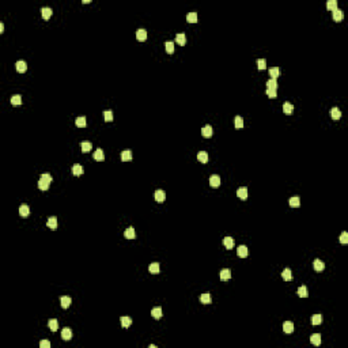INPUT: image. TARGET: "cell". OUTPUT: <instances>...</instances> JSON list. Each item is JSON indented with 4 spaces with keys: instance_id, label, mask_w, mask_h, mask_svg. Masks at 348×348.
I'll return each mask as SVG.
<instances>
[{
    "instance_id": "obj_1",
    "label": "cell",
    "mask_w": 348,
    "mask_h": 348,
    "mask_svg": "<svg viewBox=\"0 0 348 348\" xmlns=\"http://www.w3.org/2000/svg\"><path fill=\"white\" fill-rule=\"evenodd\" d=\"M210 185L212 186V188H219V186H220V177L216 175V174L211 175V177H210Z\"/></svg>"
},
{
    "instance_id": "obj_2",
    "label": "cell",
    "mask_w": 348,
    "mask_h": 348,
    "mask_svg": "<svg viewBox=\"0 0 348 348\" xmlns=\"http://www.w3.org/2000/svg\"><path fill=\"white\" fill-rule=\"evenodd\" d=\"M46 226L50 229V230H56L57 229V218L56 216H50L46 222Z\"/></svg>"
},
{
    "instance_id": "obj_3",
    "label": "cell",
    "mask_w": 348,
    "mask_h": 348,
    "mask_svg": "<svg viewBox=\"0 0 348 348\" xmlns=\"http://www.w3.org/2000/svg\"><path fill=\"white\" fill-rule=\"evenodd\" d=\"M212 133H214V131H212V127H211V125H205V127L201 128V135H203L204 137H211Z\"/></svg>"
},
{
    "instance_id": "obj_4",
    "label": "cell",
    "mask_w": 348,
    "mask_h": 348,
    "mask_svg": "<svg viewBox=\"0 0 348 348\" xmlns=\"http://www.w3.org/2000/svg\"><path fill=\"white\" fill-rule=\"evenodd\" d=\"M30 214V208L29 205H26V204H22L21 207H19V215L22 216V218H27Z\"/></svg>"
},
{
    "instance_id": "obj_5",
    "label": "cell",
    "mask_w": 348,
    "mask_h": 348,
    "mask_svg": "<svg viewBox=\"0 0 348 348\" xmlns=\"http://www.w3.org/2000/svg\"><path fill=\"white\" fill-rule=\"evenodd\" d=\"M237 254H238V257H241V258L248 257V248H246L245 245L238 246V249H237Z\"/></svg>"
},
{
    "instance_id": "obj_6",
    "label": "cell",
    "mask_w": 348,
    "mask_h": 348,
    "mask_svg": "<svg viewBox=\"0 0 348 348\" xmlns=\"http://www.w3.org/2000/svg\"><path fill=\"white\" fill-rule=\"evenodd\" d=\"M61 339L65 340V341L71 340L72 339V330L68 329V328H64V329L61 330Z\"/></svg>"
},
{
    "instance_id": "obj_7",
    "label": "cell",
    "mask_w": 348,
    "mask_h": 348,
    "mask_svg": "<svg viewBox=\"0 0 348 348\" xmlns=\"http://www.w3.org/2000/svg\"><path fill=\"white\" fill-rule=\"evenodd\" d=\"M237 196H238L241 200H246L248 199V188H238V190H237Z\"/></svg>"
},
{
    "instance_id": "obj_8",
    "label": "cell",
    "mask_w": 348,
    "mask_h": 348,
    "mask_svg": "<svg viewBox=\"0 0 348 348\" xmlns=\"http://www.w3.org/2000/svg\"><path fill=\"white\" fill-rule=\"evenodd\" d=\"M313 267H314V269H316V272H322L325 269V264L322 263L321 260H314V263H313Z\"/></svg>"
},
{
    "instance_id": "obj_9",
    "label": "cell",
    "mask_w": 348,
    "mask_h": 348,
    "mask_svg": "<svg viewBox=\"0 0 348 348\" xmlns=\"http://www.w3.org/2000/svg\"><path fill=\"white\" fill-rule=\"evenodd\" d=\"M332 15H333V19L336 22H341L343 18H344V14H343V11H341V10H339V8H336L335 11H332Z\"/></svg>"
},
{
    "instance_id": "obj_10",
    "label": "cell",
    "mask_w": 348,
    "mask_h": 348,
    "mask_svg": "<svg viewBox=\"0 0 348 348\" xmlns=\"http://www.w3.org/2000/svg\"><path fill=\"white\" fill-rule=\"evenodd\" d=\"M330 117L333 118L335 121L340 120V117H341V112H340L339 108H332V109H330Z\"/></svg>"
},
{
    "instance_id": "obj_11",
    "label": "cell",
    "mask_w": 348,
    "mask_h": 348,
    "mask_svg": "<svg viewBox=\"0 0 348 348\" xmlns=\"http://www.w3.org/2000/svg\"><path fill=\"white\" fill-rule=\"evenodd\" d=\"M121 161L122 162H128V161H132V151L131 150H125L121 152Z\"/></svg>"
},
{
    "instance_id": "obj_12",
    "label": "cell",
    "mask_w": 348,
    "mask_h": 348,
    "mask_svg": "<svg viewBox=\"0 0 348 348\" xmlns=\"http://www.w3.org/2000/svg\"><path fill=\"white\" fill-rule=\"evenodd\" d=\"M15 67H16V71L21 72V74L27 69V64H26V61H23V60H19V61H16Z\"/></svg>"
},
{
    "instance_id": "obj_13",
    "label": "cell",
    "mask_w": 348,
    "mask_h": 348,
    "mask_svg": "<svg viewBox=\"0 0 348 348\" xmlns=\"http://www.w3.org/2000/svg\"><path fill=\"white\" fill-rule=\"evenodd\" d=\"M124 237H125V238H127V239H133V238H135V237H136L135 229H133L132 226H131V227H128L127 230L124 231Z\"/></svg>"
},
{
    "instance_id": "obj_14",
    "label": "cell",
    "mask_w": 348,
    "mask_h": 348,
    "mask_svg": "<svg viewBox=\"0 0 348 348\" xmlns=\"http://www.w3.org/2000/svg\"><path fill=\"white\" fill-rule=\"evenodd\" d=\"M200 302L203 305H210L211 303V294L210 292H204L200 295Z\"/></svg>"
},
{
    "instance_id": "obj_15",
    "label": "cell",
    "mask_w": 348,
    "mask_h": 348,
    "mask_svg": "<svg viewBox=\"0 0 348 348\" xmlns=\"http://www.w3.org/2000/svg\"><path fill=\"white\" fill-rule=\"evenodd\" d=\"M93 156H94V159L95 161H103L105 159V154H103V150L102 148H97V151H95L94 154H93Z\"/></svg>"
},
{
    "instance_id": "obj_16",
    "label": "cell",
    "mask_w": 348,
    "mask_h": 348,
    "mask_svg": "<svg viewBox=\"0 0 348 348\" xmlns=\"http://www.w3.org/2000/svg\"><path fill=\"white\" fill-rule=\"evenodd\" d=\"M155 200L158 201V203H163V201L166 200V193L163 192V190H156L155 192Z\"/></svg>"
},
{
    "instance_id": "obj_17",
    "label": "cell",
    "mask_w": 348,
    "mask_h": 348,
    "mask_svg": "<svg viewBox=\"0 0 348 348\" xmlns=\"http://www.w3.org/2000/svg\"><path fill=\"white\" fill-rule=\"evenodd\" d=\"M120 321H121V326L125 328V329H127V328H129L131 324H132V318H131V317H127V316L121 317Z\"/></svg>"
},
{
    "instance_id": "obj_18",
    "label": "cell",
    "mask_w": 348,
    "mask_h": 348,
    "mask_svg": "<svg viewBox=\"0 0 348 348\" xmlns=\"http://www.w3.org/2000/svg\"><path fill=\"white\" fill-rule=\"evenodd\" d=\"M136 38H137L139 41H146V38H147V31H146L144 29H139L137 31H136Z\"/></svg>"
},
{
    "instance_id": "obj_19",
    "label": "cell",
    "mask_w": 348,
    "mask_h": 348,
    "mask_svg": "<svg viewBox=\"0 0 348 348\" xmlns=\"http://www.w3.org/2000/svg\"><path fill=\"white\" fill-rule=\"evenodd\" d=\"M151 316L154 317L155 320H159L161 317L163 316V313H162V309L161 307H154L152 310H151Z\"/></svg>"
},
{
    "instance_id": "obj_20",
    "label": "cell",
    "mask_w": 348,
    "mask_h": 348,
    "mask_svg": "<svg viewBox=\"0 0 348 348\" xmlns=\"http://www.w3.org/2000/svg\"><path fill=\"white\" fill-rule=\"evenodd\" d=\"M231 277V271L230 269H222L220 271V280H223V282H226V280H229Z\"/></svg>"
},
{
    "instance_id": "obj_21",
    "label": "cell",
    "mask_w": 348,
    "mask_h": 348,
    "mask_svg": "<svg viewBox=\"0 0 348 348\" xmlns=\"http://www.w3.org/2000/svg\"><path fill=\"white\" fill-rule=\"evenodd\" d=\"M310 341L313 345H320L321 344V335L320 333H314L310 336Z\"/></svg>"
},
{
    "instance_id": "obj_22",
    "label": "cell",
    "mask_w": 348,
    "mask_h": 348,
    "mask_svg": "<svg viewBox=\"0 0 348 348\" xmlns=\"http://www.w3.org/2000/svg\"><path fill=\"white\" fill-rule=\"evenodd\" d=\"M290 207H292V208H298L299 205H301V199L298 197V196H294V197L290 199Z\"/></svg>"
},
{
    "instance_id": "obj_23",
    "label": "cell",
    "mask_w": 348,
    "mask_h": 348,
    "mask_svg": "<svg viewBox=\"0 0 348 348\" xmlns=\"http://www.w3.org/2000/svg\"><path fill=\"white\" fill-rule=\"evenodd\" d=\"M80 148H82V152H90L93 148L91 142H82L80 143Z\"/></svg>"
},
{
    "instance_id": "obj_24",
    "label": "cell",
    "mask_w": 348,
    "mask_h": 348,
    "mask_svg": "<svg viewBox=\"0 0 348 348\" xmlns=\"http://www.w3.org/2000/svg\"><path fill=\"white\" fill-rule=\"evenodd\" d=\"M283 330L286 333H292L294 332V324L291 321H286L283 324Z\"/></svg>"
},
{
    "instance_id": "obj_25",
    "label": "cell",
    "mask_w": 348,
    "mask_h": 348,
    "mask_svg": "<svg viewBox=\"0 0 348 348\" xmlns=\"http://www.w3.org/2000/svg\"><path fill=\"white\" fill-rule=\"evenodd\" d=\"M175 42H177L178 45H181V46H184V45L186 44V37L184 33H180V34H177L175 36Z\"/></svg>"
},
{
    "instance_id": "obj_26",
    "label": "cell",
    "mask_w": 348,
    "mask_h": 348,
    "mask_svg": "<svg viewBox=\"0 0 348 348\" xmlns=\"http://www.w3.org/2000/svg\"><path fill=\"white\" fill-rule=\"evenodd\" d=\"M223 245L227 249H233L234 248V239L231 237H224L223 238Z\"/></svg>"
},
{
    "instance_id": "obj_27",
    "label": "cell",
    "mask_w": 348,
    "mask_h": 348,
    "mask_svg": "<svg viewBox=\"0 0 348 348\" xmlns=\"http://www.w3.org/2000/svg\"><path fill=\"white\" fill-rule=\"evenodd\" d=\"M83 167L80 165H74V167H72V174H74L75 177H80L83 174Z\"/></svg>"
},
{
    "instance_id": "obj_28",
    "label": "cell",
    "mask_w": 348,
    "mask_h": 348,
    "mask_svg": "<svg viewBox=\"0 0 348 348\" xmlns=\"http://www.w3.org/2000/svg\"><path fill=\"white\" fill-rule=\"evenodd\" d=\"M75 124H76V127H79V128H84L86 125H87L86 117H84V116H80V117H78L76 120H75Z\"/></svg>"
},
{
    "instance_id": "obj_29",
    "label": "cell",
    "mask_w": 348,
    "mask_h": 348,
    "mask_svg": "<svg viewBox=\"0 0 348 348\" xmlns=\"http://www.w3.org/2000/svg\"><path fill=\"white\" fill-rule=\"evenodd\" d=\"M60 302H61V307L63 309H68V307L71 306V298L69 296H61V299H60Z\"/></svg>"
},
{
    "instance_id": "obj_30",
    "label": "cell",
    "mask_w": 348,
    "mask_h": 348,
    "mask_svg": "<svg viewBox=\"0 0 348 348\" xmlns=\"http://www.w3.org/2000/svg\"><path fill=\"white\" fill-rule=\"evenodd\" d=\"M41 15H42V18H44V19H49L50 16H52V10H50L49 7H42V8H41Z\"/></svg>"
},
{
    "instance_id": "obj_31",
    "label": "cell",
    "mask_w": 348,
    "mask_h": 348,
    "mask_svg": "<svg viewBox=\"0 0 348 348\" xmlns=\"http://www.w3.org/2000/svg\"><path fill=\"white\" fill-rule=\"evenodd\" d=\"M48 326H49V329L52 330V332H56L57 329H59V321H57L56 318L55 320H49V322H48Z\"/></svg>"
},
{
    "instance_id": "obj_32",
    "label": "cell",
    "mask_w": 348,
    "mask_h": 348,
    "mask_svg": "<svg viewBox=\"0 0 348 348\" xmlns=\"http://www.w3.org/2000/svg\"><path fill=\"white\" fill-rule=\"evenodd\" d=\"M197 159L200 161L201 163H207L208 162V154H207L205 151H200V152L197 154Z\"/></svg>"
},
{
    "instance_id": "obj_33",
    "label": "cell",
    "mask_w": 348,
    "mask_h": 348,
    "mask_svg": "<svg viewBox=\"0 0 348 348\" xmlns=\"http://www.w3.org/2000/svg\"><path fill=\"white\" fill-rule=\"evenodd\" d=\"M269 75H271V79H276L279 75H280V68L279 67H273L269 69Z\"/></svg>"
},
{
    "instance_id": "obj_34",
    "label": "cell",
    "mask_w": 348,
    "mask_h": 348,
    "mask_svg": "<svg viewBox=\"0 0 348 348\" xmlns=\"http://www.w3.org/2000/svg\"><path fill=\"white\" fill-rule=\"evenodd\" d=\"M282 277H283L286 282H290L292 279V275H291V269L290 268H286L283 272H282Z\"/></svg>"
},
{
    "instance_id": "obj_35",
    "label": "cell",
    "mask_w": 348,
    "mask_h": 348,
    "mask_svg": "<svg viewBox=\"0 0 348 348\" xmlns=\"http://www.w3.org/2000/svg\"><path fill=\"white\" fill-rule=\"evenodd\" d=\"M283 112L286 113V114H291V113L294 112V106H292L290 102H284L283 103Z\"/></svg>"
},
{
    "instance_id": "obj_36",
    "label": "cell",
    "mask_w": 348,
    "mask_h": 348,
    "mask_svg": "<svg viewBox=\"0 0 348 348\" xmlns=\"http://www.w3.org/2000/svg\"><path fill=\"white\" fill-rule=\"evenodd\" d=\"M148 271H150L152 275H158V273H159V264L152 263L150 267H148Z\"/></svg>"
},
{
    "instance_id": "obj_37",
    "label": "cell",
    "mask_w": 348,
    "mask_h": 348,
    "mask_svg": "<svg viewBox=\"0 0 348 348\" xmlns=\"http://www.w3.org/2000/svg\"><path fill=\"white\" fill-rule=\"evenodd\" d=\"M186 21H188L189 23H196V22H197V14H196V12H189V14L186 15Z\"/></svg>"
},
{
    "instance_id": "obj_38",
    "label": "cell",
    "mask_w": 348,
    "mask_h": 348,
    "mask_svg": "<svg viewBox=\"0 0 348 348\" xmlns=\"http://www.w3.org/2000/svg\"><path fill=\"white\" fill-rule=\"evenodd\" d=\"M298 295L301 296V298H307L309 296V294H307V287L306 286H301L298 288Z\"/></svg>"
},
{
    "instance_id": "obj_39",
    "label": "cell",
    "mask_w": 348,
    "mask_h": 348,
    "mask_svg": "<svg viewBox=\"0 0 348 348\" xmlns=\"http://www.w3.org/2000/svg\"><path fill=\"white\" fill-rule=\"evenodd\" d=\"M49 185H50V182H48V181L42 180V178L38 181V188L41 189V190H48V189H49Z\"/></svg>"
},
{
    "instance_id": "obj_40",
    "label": "cell",
    "mask_w": 348,
    "mask_h": 348,
    "mask_svg": "<svg viewBox=\"0 0 348 348\" xmlns=\"http://www.w3.org/2000/svg\"><path fill=\"white\" fill-rule=\"evenodd\" d=\"M322 322V316L321 314H314L311 317V324L313 325H320Z\"/></svg>"
},
{
    "instance_id": "obj_41",
    "label": "cell",
    "mask_w": 348,
    "mask_h": 348,
    "mask_svg": "<svg viewBox=\"0 0 348 348\" xmlns=\"http://www.w3.org/2000/svg\"><path fill=\"white\" fill-rule=\"evenodd\" d=\"M11 103H12V105H15V106L21 105V103H22V97L19 94H16V95H14V97H11Z\"/></svg>"
},
{
    "instance_id": "obj_42",
    "label": "cell",
    "mask_w": 348,
    "mask_h": 348,
    "mask_svg": "<svg viewBox=\"0 0 348 348\" xmlns=\"http://www.w3.org/2000/svg\"><path fill=\"white\" fill-rule=\"evenodd\" d=\"M326 8L330 10V11H335L337 8V0H329L326 3Z\"/></svg>"
},
{
    "instance_id": "obj_43",
    "label": "cell",
    "mask_w": 348,
    "mask_h": 348,
    "mask_svg": "<svg viewBox=\"0 0 348 348\" xmlns=\"http://www.w3.org/2000/svg\"><path fill=\"white\" fill-rule=\"evenodd\" d=\"M103 117H105V121H106V122H112V121H113V112H112V110H106V112H103Z\"/></svg>"
},
{
    "instance_id": "obj_44",
    "label": "cell",
    "mask_w": 348,
    "mask_h": 348,
    "mask_svg": "<svg viewBox=\"0 0 348 348\" xmlns=\"http://www.w3.org/2000/svg\"><path fill=\"white\" fill-rule=\"evenodd\" d=\"M257 68H258L260 71H261V69H265V68H267V60L265 59H258V60H257Z\"/></svg>"
},
{
    "instance_id": "obj_45",
    "label": "cell",
    "mask_w": 348,
    "mask_h": 348,
    "mask_svg": "<svg viewBox=\"0 0 348 348\" xmlns=\"http://www.w3.org/2000/svg\"><path fill=\"white\" fill-rule=\"evenodd\" d=\"M234 124H235V128H242L243 127V118L241 117V116H237L235 120H234Z\"/></svg>"
},
{
    "instance_id": "obj_46",
    "label": "cell",
    "mask_w": 348,
    "mask_h": 348,
    "mask_svg": "<svg viewBox=\"0 0 348 348\" xmlns=\"http://www.w3.org/2000/svg\"><path fill=\"white\" fill-rule=\"evenodd\" d=\"M267 89H277L276 79H269L268 82H267Z\"/></svg>"
},
{
    "instance_id": "obj_47",
    "label": "cell",
    "mask_w": 348,
    "mask_h": 348,
    "mask_svg": "<svg viewBox=\"0 0 348 348\" xmlns=\"http://www.w3.org/2000/svg\"><path fill=\"white\" fill-rule=\"evenodd\" d=\"M166 52L167 53H174V42H171V41H167L166 42Z\"/></svg>"
},
{
    "instance_id": "obj_48",
    "label": "cell",
    "mask_w": 348,
    "mask_h": 348,
    "mask_svg": "<svg viewBox=\"0 0 348 348\" xmlns=\"http://www.w3.org/2000/svg\"><path fill=\"white\" fill-rule=\"evenodd\" d=\"M267 95H268L269 98H276V95H277V91H276V89H267Z\"/></svg>"
},
{
    "instance_id": "obj_49",
    "label": "cell",
    "mask_w": 348,
    "mask_h": 348,
    "mask_svg": "<svg viewBox=\"0 0 348 348\" xmlns=\"http://www.w3.org/2000/svg\"><path fill=\"white\" fill-rule=\"evenodd\" d=\"M340 242H341V243H348V233L343 231L341 235H340Z\"/></svg>"
},
{
    "instance_id": "obj_50",
    "label": "cell",
    "mask_w": 348,
    "mask_h": 348,
    "mask_svg": "<svg viewBox=\"0 0 348 348\" xmlns=\"http://www.w3.org/2000/svg\"><path fill=\"white\" fill-rule=\"evenodd\" d=\"M41 178H42V180H45V181H48V182H52V175H50L49 173H44L41 175Z\"/></svg>"
},
{
    "instance_id": "obj_51",
    "label": "cell",
    "mask_w": 348,
    "mask_h": 348,
    "mask_svg": "<svg viewBox=\"0 0 348 348\" xmlns=\"http://www.w3.org/2000/svg\"><path fill=\"white\" fill-rule=\"evenodd\" d=\"M40 347L41 348H49L50 347V343L48 341V340H42L41 343H40Z\"/></svg>"
},
{
    "instance_id": "obj_52",
    "label": "cell",
    "mask_w": 348,
    "mask_h": 348,
    "mask_svg": "<svg viewBox=\"0 0 348 348\" xmlns=\"http://www.w3.org/2000/svg\"><path fill=\"white\" fill-rule=\"evenodd\" d=\"M3 30H4V25L0 22V33H3Z\"/></svg>"
},
{
    "instance_id": "obj_53",
    "label": "cell",
    "mask_w": 348,
    "mask_h": 348,
    "mask_svg": "<svg viewBox=\"0 0 348 348\" xmlns=\"http://www.w3.org/2000/svg\"><path fill=\"white\" fill-rule=\"evenodd\" d=\"M82 3H83V4H86V3H91V0H83Z\"/></svg>"
}]
</instances>
